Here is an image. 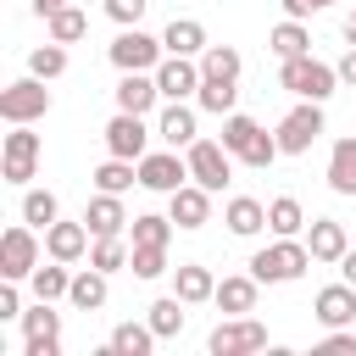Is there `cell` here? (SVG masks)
I'll return each instance as SVG.
<instances>
[{
  "mask_svg": "<svg viewBox=\"0 0 356 356\" xmlns=\"http://www.w3.org/2000/svg\"><path fill=\"white\" fill-rule=\"evenodd\" d=\"M278 83H284L295 100H328V95L339 89V67H328V61H317V56L306 50V56L278 61Z\"/></svg>",
  "mask_w": 356,
  "mask_h": 356,
  "instance_id": "obj_1",
  "label": "cell"
},
{
  "mask_svg": "<svg viewBox=\"0 0 356 356\" xmlns=\"http://www.w3.org/2000/svg\"><path fill=\"white\" fill-rule=\"evenodd\" d=\"M245 267H250L261 284H295V278L312 267V250H306V239H273V245H261Z\"/></svg>",
  "mask_w": 356,
  "mask_h": 356,
  "instance_id": "obj_2",
  "label": "cell"
},
{
  "mask_svg": "<svg viewBox=\"0 0 356 356\" xmlns=\"http://www.w3.org/2000/svg\"><path fill=\"white\" fill-rule=\"evenodd\" d=\"M106 56H111L117 72H156L161 56H167V44H161L156 33H145V28H122V33L106 44Z\"/></svg>",
  "mask_w": 356,
  "mask_h": 356,
  "instance_id": "obj_3",
  "label": "cell"
},
{
  "mask_svg": "<svg viewBox=\"0 0 356 356\" xmlns=\"http://www.w3.org/2000/svg\"><path fill=\"white\" fill-rule=\"evenodd\" d=\"M278 150L284 156H306L317 139H323V100H300V106H289L284 117H278Z\"/></svg>",
  "mask_w": 356,
  "mask_h": 356,
  "instance_id": "obj_4",
  "label": "cell"
},
{
  "mask_svg": "<svg viewBox=\"0 0 356 356\" xmlns=\"http://www.w3.org/2000/svg\"><path fill=\"white\" fill-rule=\"evenodd\" d=\"M39 134H33V122H11V134H6V150H0V178L6 184H28L33 172H39Z\"/></svg>",
  "mask_w": 356,
  "mask_h": 356,
  "instance_id": "obj_5",
  "label": "cell"
},
{
  "mask_svg": "<svg viewBox=\"0 0 356 356\" xmlns=\"http://www.w3.org/2000/svg\"><path fill=\"white\" fill-rule=\"evenodd\" d=\"M56 100H50V89H44V78H11L6 89H0V117L6 122H39L44 111H50Z\"/></svg>",
  "mask_w": 356,
  "mask_h": 356,
  "instance_id": "obj_6",
  "label": "cell"
},
{
  "mask_svg": "<svg viewBox=\"0 0 356 356\" xmlns=\"http://www.w3.org/2000/svg\"><path fill=\"white\" fill-rule=\"evenodd\" d=\"M39 267V228L33 222H11L6 234H0V278H28Z\"/></svg>",
  "mask_w": 356,
  "mask_h": 356,
  "instance_id": "obj_7",
  "label": "cell"
},
{
  "mask_svg": "<svg viewBox=\"0 0 356 356\" xmlns=\"http://www.w3.org/2000/svg\"><path fill=\"white\" fill-rule=\"evenodd\" d=\"M22 356H61V312H56V300H33V312H22Z\"/></svg>",
  "mask_w": 356,
  "mask_h": 356,
  "instance_id": "obj_8",
  "label": "cell"
},
{
  "mask_svg": "<svg viewBox=\"0 0 356 356\" xmlns=\"http://www.w3.org/2000/svg\"><path fill=\"white\" fill-rule=\"evenodd\" d=\"M206 350L211 356H250V350H267V328L245 312V317H228L206 334Z\"/></svg>",
  "mask_w": 356,
  "mask_h": 356,
  "instance_id": "obj_9",
  "label": "cell"
},
{
  "mask_svg": "<svg viewBox=\"0 0 356 356\" xmlns=\"http://www.w3.org/2000/svg\"><path fill=\"white\" fill-rule=\"evenodd\" d=\"M184 161H189V178L206 184L211 195L228 189V178H234V156L222 150V139H195V145L184 150Z\"/></svg>",
  "mask_w": 356,
  "mask_h": 356,
  "instance_id": "obj_10",
  "label": "cell"
},
{
  "mask_svg": "<svg viewBox=\"0 0 356 356\" xmlns=\"http://www.w3.org/2000/svg\"><path fill=\"white\" fill-rule=\"evenodd\" d=\"M139 184L156 195H172L189 184V161H178V150H145L139 156Z\"/></svg>",
  "mask_w": 356,
  "mask_h": 356,
  "instance_id": "obj_11",
  "label": "cell"
},
{
  "mask_svg": "<svg viewBox=\"0 0 356 356\" xmlns=\"http://www.w3.org/2000/svg\"><path fill=\"white\" fill-rule=\"evenodd\" d=\"M200 56H161L156 67V83H161V100H189L200 95Z\"/></svg>",
  "mask_w": 356,
  "mask_h": 356,
  "instance_id": "obj_12",
  "label": "cell"
},
{
  "mask_svg": "<svg viewBox=\"0 0 356 356\" xmlns=\"http://www.w3.org/2000/svg\"><path fill=\"white\" fill-rule=\"evenodd\" d=\"M100 139H106V150H111V156H128V161H139V156L150 150V128H145V117H139V111H117V117L106 122V134H100Z\"/></svg>",
  "mask_w": 356,
  "mask_h": 356,
  "instance_id": "obj_13",
  "label": "cell"
},
{
  "mask_svg": "<svg viewBox=\"0 0 356 356\" xmlns=\"http://www.w3.org/2000/svg\"><path fill=\"white\" fill-rule=\"evenodd\" d=\"M167 217H172V222H178L184 234H195V228H206V222H211V189L189 178L184 189H172V195H167Z\"/></svg>",
  "mask_w": 356,
  "mask_h": 356,
  "instance_id": "obj_14",
  "label": "cell"
},
{
  "mask_svg": "<svg viewBox=\"0 0 356 356\" xmlns=\"http://www.w3.org/2000/svg\"><path fill=\"white\" fill-rule=\"evenodd\" d=\"M312 317L323 323V328H350L356 323V284H328V289H317V300H312Z\"/></svg>",
  "mask_w": 356,
  "mask_h": 356,
  "instance_id": "obj_15",
  "label": "cell"
},
{
  "mask_svg": "<svg viewBox=\"0 0 356 356\" xmlns=\"http://www.w3.org/2000/svg\"><path fill=\"white\" fill-rule=\"evenodd\" d=\"M89 239H95V234H89V222H61V217H56V222L44 228V256H56V261H67V267H72V261H83V256H89Z\"/></svg>",
  "mask_w": 356,
  "mask_h": 356,
  "instance_id": "obj_16",
  "label": "cell"
},
{
  "mask_svg": "<svg viewBox=\"0 0 356 356\" xmlns=\"http://www.w3.org/2000/svg\"><path fill=\"white\" fill-rule=\"evenodd\" d=\"M111 100H117V111H156V100H161V83H156V72H122L117 78V89H111Z\"/></svg>",
  "mask_w": 356,
  "mask_h": 356,
  "instance_id": "obj_17",
  "label": "cell"
},
{
  "mask_svg": "<svg viewBox=\"0 0 356 356\" xmlns=\"http://www.w3.org/2000/svg\"><path fill=\"white\" fill-rule=\"evenodd\" d=\"M156 134H161V145H172V150H189V145L200 139V128H195V106H184V100H167V106H161V117H156Z\"/></svg>",
  "mask_w": 356,
  "mask_h": 356,
  "instance_id": "obj_18",
  "label": "cell"
},
{
  "mask_svg": "<svg viewBox=\"0 0 356 356\" xmlns=\"http://www.w3.org/2000/svg\"><path fill=\"white\" fill-rule=\"evenodd\" d=\"M300 239H306L312 261H339V256L350 250V239H345V222H334V217H312V228H306Z\"/></svg>",
  "mask_w": 356,
  "mask_h": 356,
  "instance_id": "obj_19",
  "label": "cell"
},
{
  "mask_svg": "<svg viewBox=\"0 0 356 356\" xmlns=\"http://www.w3.org/2000/svg\"><path fill=\"white\" fill-rule=\"evenodd\" d=\"M256 295H261V278L256 273H234V278H222L217 284V312H228V317H245V312H256Z\"/></svg>",
  "mask_w": 356,
  "mask_h": 356,
  "instance_id": "obj_20",
  "label": "cell"
},
{
  "mask_svg": "<svg viewBox=\"0 0 356 356\" xmlns=\"http://www.w3.org/2000/svg\"><path fill=\"white\" fill-rule=\"evenodd\" d=\"M83 222H89V234H95V239H106V234H122V228H128L122 195H106V189H95V200L83 206Z\"/></svg>",
  "mask_w": 356,
  "mask_h": 356,
  "instance_id": "obj_21",
  "label": "cell"
},
{
  "mask_svg": "<svg viewBox=\"0 0 356 356\" xmlns=\"http://www.w3.org/2000/svg\"><path fill=\"white\" fill-rule=\"evenodd\" d=\"M172 295H178V300H189V306H206V300L217 295L211 267H200V261H178V267H172Z\"/></svg>",
  "mask_w": 356,
  "mask_h": 356,
  "instance_id": "obj_22",
  "label": "cell"
},
{
  "mask_svg": "<svg viewBox=\"0 0 356 356\" xmlns=\"http://www.w3.org/2000/svg\"><path fill=\"white\" fill-rule=\"evenodd\" d=\"M106 278H111V273H100L95 261H89V267H78V273H72L67 300H72L78 312H100V306H106V295H111V289H106Z\"/></svg>",
  "mask_w": 356,
  "mask_h": 356,
  "instance_id": "obj_23",
  "label": "cell"
},
{
  "mask_svg": "<svg viewBox=\"0 0 356 356\" xmlns=\"http://www.w3.org/2000/svg\"><path fill=\"white\" fill-rule=\"evenodd\" d=\"M222 222H228V234L250 239V234H261V228H267V206H261V200H250V195H234V200L222 206Z\"/></svg>",
  "mask_w": 356,
  "mask_h": 356,
  "instance_id": "obj_24",
  "label": "cell"
},
{
  "mask_svg": "<svg viewBox=\"0 0 356 356\" xmlns=\"http://www.w3.org/2000/svg\"><path fill=\"white\" fill-rule=\"evenodd\" d=\"M267 234H273V239H300V234H306V211H300L295 195L267 200Z\"/></svg>",
  "mask_w": 356,
  "mask_h": 356,
  "instance_id": "obj_25",
  "label": "cell"
},
{
  "mask_svg": "<svg viewBox=\"0 0 356 356\" xmlns=\"http://www.w3.org/2000/svg\"><path fill=\"white\" fill-rule=\"evenodd\" d=\"M28 289H33V300H67V289H72V273H67V261H39L33 273H28Z\"/></svg>",
  "mask_w": 356,
  "mask_h": 356,
  "instance_id": "obj_26",
  "label": "cell"
},
{
  "mask_svg": "<svg viewBox=\"0 0 356 356\" xmlns=\"http://www.w3.org/2000/svg\"><path fill=\"white\" fill-rule=\"evenodd\" d=\"M161 44H167V56H200L206 50V28L195 17H172L161 28Z\"/></svg>",
  "mask_w": 356,
  "mask_h": 356,
  "instance_id": "obj_27",
  "label": "cell"
},
{
  "mask_svg": "<svg viewBox=\"0 0 356 356\" xmlns=\"http://www.w3.org/2000/svg\"><path fill=\"white\" fill-rule=\"evenodd\" d=\"M156 339H161V334H156L150 323H117L106 345H111V356H150Z\"/></svg>",
  "mask_w": 356,
  "mask_h": 356,
  "instance_id": "obj_28",
  "label": "cell"
},
{
  "mask_svg": "<svg viewBox=\"0 0 356 356\" xmlns=\"http://www.w3.org/2000/svg\"><path fill=\"white\" fill-rule=\"evenodd\" d=\"M328 189L334 195H356V139H334V150H328Z\"/></svg>",
  "mask_w": 356,
  "mask_h": 356,
  "instance_id": "obj_29",
  "label": "cell"
},
{
  "mask_svg": "<svg viewBox=\"0 0 356 356\" xmlns=\"http://www.w3.org/2000/svg\"><path fill=\"white\" fill-rule=\"evenodd\" d=\"M267 50H273L278 61H289V56H306V50H312V33H306V22H300V17H284V22L267 33Z\"/></svg>",
  "mask_w": 356,
  "mask_h": 356,
  "instance_id": "obj_30",
  "label": "cell"
},
{
  "mask_svg": "<svg viewBox=\"0 0 356 356\" xmlns=\"http://www.w3.org/2000/svg\"><path fill=\"white\" fill-rule=\"evenodd\" d=\"M95 189H106V195H122V189H134L139 184V161H128V156H106L95 172Z\"/></svg>",
  "mask_w": 356,
  "mask_h": 356,
  "instance_id": "obj_31",
  "label": "cell"
},
{
  "mask_svg": "<svg viewBox=\"0 0 356 356\" xmlns=\"http://www.w3.org/2000/svg\"><path fill=\"white\" fill-rule=\"evenodd\" d=\"M234 100H239V83H234V78H200V95H195V106H200V111L228 117V111H234Z\"/></svg>",
  "mask_w": 356,
  "mask_h": 356,
  "instance_id": "obj_32",
  "label": "cell"
},
{
  "mask_svg": "<svg viewBox=\"0 0 356 356\" xmlns=\"http://www.w3.org/2000/svg\"><path fill=\"white\" fill-rule=\"evenodd\" d=\"M256 134H261V122H256V117H245V111H228V117H222V150H228L234 161L256 145Z\"/></svg>",
  "mask_w": 356,
  "mask_h": 356,
  "instance_id": "obj_33",
  "label": "cell"
},
{
  "mask_svg": "<svg viewBox=\"0 0 356 356\" xmlns=\"http://www.w3.org/2000/svg\"><path fill=\"white\" fill-rule=\"evenodd\" d=\"M184 312H189V300H178V295H161V300L150 306V317H145V323H150L161 339H178V334H184Z\"/></svg>",
  "mask_w": 356,
  "mask_h": 356,
  "instance_id": "obj_34",
  "label": "cell"
},
{
  "mask_svg": "<svg viewBox=\"0 0 356 356\" xmlns=\"http://www.w3.org/2000/svg\"><path fill=\"white\" fill-rule=\"evenodd\" d=\"M44 28H50V39H56V44H78V39L89 33V17H83L78 6H61V11H50V17H44Z\"/></svg>",
  "mask_w": 356,
  "mask_h": 356,
  "instance_id": "obj_35",
  "label": "cell"
},
{
  "mask_svg": "<svg viewBox=\"0 0 356 356\" xmlns=\"http://www.w3.org/2000/svg\"><path fill=\"white\" fill-rule=\"evenodd\" d=\"M56 217H61V200H56V189H28V195H22V222H33V228L44 234Z\"/></svg>",
  "mask_w": 356,
  "mask_h": 356,
  "instance_id": "obj_36",
  "label": "cell"
},
{
  "mask_svg": "<svg viewBox=\"0 0 356 356\" xmlns=\"http://www.w3.org/2000/svg\"><path fill=\"white\" fill-rule=\"evenodd\" d=\"M172 228H178L172 217H161V211H139V217L128 222V239H134V245H167Z\"/></svg>",
  "mask_w": 356,
  "mask_h": 356,
  "instance_id": "obj_37",
  "label": "cell"
},
{
  "mask_svg": "<svg viewBox=\"0 0 356 356\" xmlns=\"http://www.w3.org/2000/svg\"><path fill=\"white\" fill-rule=\"evenodd\" d=\"M28 72H33V78H44V83H50V78H61V72H67V44L44 39L39 50H28Z\"/></svg>",
  "mask_w": 356,
  "mask_h": 356,
  "instance_id": "obj_38",
  "label": "cell"
},
{
  "mask_svg": "<svg viewBox=\"0 0 356 356\" xmlns=\"http://www.w3.org/2000/svg\"><path fill=\"white\" fill-rule=\"evenodd\" d=\"M239 67H245V61H239L234 44H206V50H200V72H206V78H234V83H239Z\"/></svg>",
  "mask_w": 356,
  "mask_h": 356,
  "instance_id": "obj_39",
  "label": "cell"
},
{
  "mask_svg": "<svg viewBox=\"0 0 356 356\" xmlns=\"http://www.w3.org/2000/svg\"><path fill=\"white\" fill-rule=\"evenodd\" d=\"M128 273L134 278H161L167 273V245H134V256H128Z\"/></svg>",
  "mask_w": 356,
  "mask_h": 356,
  "instance_id": "obj_40",
  "label": "cell"
},
{
  "mask_svg": "<svg viewBox=\"0 0 356 356\" xmlns=\"http://www.w3.org/2000/svg\"><path fill=\"white\" fill-rule=\"evenodd\" d=\"M278 156H284V150H278V134H267V128H261V134H256V145H250V150H245V156H239V161H245V167H256V172H261V167H273V161H278Z\"/></svg>",
  "mask_w": 356,
  "mask_h": 356,
  "instance_id": "obj_41",
  "label": "cell"
},
{
  "mask_svg": "<svg viewBox=\"0 0 356 356\" xmlns=\"http://www.w3.org/2000/svg\"><path fill=\"white\" fill-rule=\"evenodd\" d=\"M145 6H150V0H106V17H111L117 28H139Z\"/></svg>",
  "mask_w": 356,
  "mask_h": 356,
  "instance_id": "obj_42",
  "label": "cell"
},
{
  "mask_svg": "<svg viewBox=\"0 0 356 356\" xmlns=\"http://www.w3.org/2000/svg\"><path fill=\"white\" fill-rule=\"evenodd\" d=\"M323 350H356V334L350 328H328L323 334Z\"/></svg>",
  "mask_w": 356,
  "mask_h": 356,
  "instance_id": "obj_43",
  "label": "cell"
},
{
  "mask_svg": "<svg viewBox=\"0 0 356 356\" xmlns=\"http://www.w3.org/2000/svg\"><path fill=\"white\" fill-rule=\"evenodd\" d=\"M312 11H323V0H284V17H312Z\"/></svg>",
  "mask_w": 356,
  "mask_h": 356,
  "instance_id": "obj_44",
  "label": "cell"
},
{
  "mask_svg": "<svg viewBox=\"0 0 356 356\" xmlns=\"http://www.w3.org/2000/svg\"><path fill=\"white\" fill-rule=\"evenodd\" d=\"M339 83H350V89H356V44L339 56Z\"/></svg>",
  "mask_w": 356,
  "mask_h": 356,
  "instance_id": "obj_45",
  "label": "cell"
},
{
  "mask_svg": "<svg viewBox=\"0 0 356 356\" xmlns=\"http://www.w3.org/2000/svg\"><path fill=\"white\" fill-rule=\"evenodd\" d=\"M334 267H339V278H345V284H356V250H345Z\"/></svg>",
  "mask_w": 356,
  "mask_h": 356,
  "instance_id": "obj_46",
  "label": "cell"
},
{
  "mask_svg": "<svg viewBox=\"0 0 356 356\" xmlns=\"http://www.w3.org/2000/svg\"><path fill=\"white\" fill-rule=\"evenodd\" d=\"M61 6H72V0H33V17H50V11H61Z\"/></svg>",
  "mask_w": 356,
  "mask_h": 356,
  "instance_id": "obj_47",
  "label": "cell"
},
{
  "mask_svg": "<svg viewBox=\"0 0 356 356\" xmlns=\"http://www.w3.org/2000/svg\"><path fill=\"white\" fill-rule=\"evenodd\" d=\"M345 39L356 44V6H350V17H345Z\"/></svg>",
  "mask_w": 356,
  "mask_h": 356,
  "instance_id": "obj_48",
  "label": "cell"
},
{
  "mask_svg": "<svg viewBox=\"0 0 356 356\" xmlns=\"http://www.w3.org/2000/svg\"><path fill=\"white\" fill-rule=\"evenodd\" d=\"M323 6H334V0H323Z\"/></svg>",
  "mask_w": 356,
  "mask_h": 356,
  "instance_id": "obj_49",
  "label": "cell"
}]
</instances>
